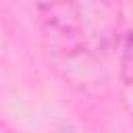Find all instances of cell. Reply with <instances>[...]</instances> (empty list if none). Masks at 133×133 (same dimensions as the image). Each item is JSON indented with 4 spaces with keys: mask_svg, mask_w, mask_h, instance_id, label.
I'll return each instance as SVG.
<instances>
[{
    "mask_svg": "<svg viewBox=\"0 0 133 133\" xmlns=\"http://www.w3.org/2000/svg\"><path fill=\"white\" fill-rule=\"evenodd\" d=\"M121 71H123V83L129 85L131 83V39L129 35H125V44H123V60H121Z\"/></svg>",
    "mask_w": 133,
    "mask_h": 133,
    "instance_id": "7a4b0ae2",
    "label": "cell"
},
{
    "mask_svg": "<svg viewBox=\"0 0 133 133\" xmlns=\"http://www.w3.org/2000/svg\"><path fill=\"white\" fill-rule=\"evenodd\" d=\"M33 8L44 35L64 62L87 56L89 37L79 0H33Z\"/></svg>",
    "mask_w": 133,
    "mask_h": 133,
    "instance_id": "6da1fadb",
    "label": "cell"
}]
</instances>
